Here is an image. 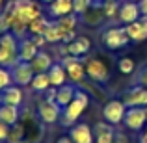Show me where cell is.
I'll return each instance as SVG.
<instances>
[{
    "label": "cell",
    "mask_w": 147,
    "mask_h": 143,
    "mask_svg": "<svg viewBox=\"0 0 147 143\" xmlns=\"http://www.w3.org/2000/svg\"><path fill=\"white\" fill-rule=\"evenodd\" d=\"M2 11L7 13V17L11 19V34L19 41L30 36L28 34L30 22L45 15L41 2H36V0H9Z\"/></svg>",
    "instance_id": "1"
},
{
    "label": "cell",
    "mask_w": 147,
    "mask_h": 143,
    "mask_svg": "<svg viewBox=\"0 0 147 143\" xmlns=\"http://www.w3.org/2000/svg\"><path fill=\"white\" fill-rule=\"evenodd\" d=\"M88 106H90V93L78 87V91H76L75 99H73L71 102H69L67 106L61 110L60 125L65 126V128H71V126L80 119V115L84 113V110H86Z\"/></svg>",
    "instance_id": "2"
},
{
    "label": "cell",
    "mask_w": 147,
    "mask_h": 143,
    "mask_svg": "<svg viewBox=\"0 0 147 143\" xmlns=\"http://www.w3.org/2000/svg\"><path fill=\"white\" fill-rule=\"evenodd\" d=\"M21 61L19 58V39L11 32L0 36V67L13 69Z\"/></svg>",
    "instance_id": "3"
},
{
    "label": "cell",
    "mask_w": 147,
    "mask_h": 143,
    "mask_svg": "<svg viewBox=\"0 0 147 143\" xmlns=\"http://www.w3.org/2000/svg\"><path fill=\"white\" fill-rule=\"evenodd\" d=\"M100 43L108 50H119V48H125L127 45L130 43V37H129V34H127L125 26L108 24V26H104V30L100 32Z\"/></svg>",
    "instance_id": "4"
},
{
    "label": "cell",
    "mask_w": 147,
    "mask_h": 143,
    "mask_svg": "<svg viewBox=\"0 0 147 143\" xmlns=\"http://www.w3.org/2000/svg\"><path fill=\"white\" fill-rule=\"evenodd\" d=\"M84 67L86 75L95 84H106L110 80V65L97 54H88L84 56Z\"/></svg>",
    "instance_id": "5"
},
{
    "label": "cell",
    "mask_w": 147,
    "mask_h": 143,
    "mask_svg": "<svg viewBox=\"0 0 147 143\" xmlns=\"http://www.w3.org/2000/svg\"><path fill=\"white\" fill-rule=\"evenodd\" d=\"M60 63L65 67V73H67V78L71 80L76 86H82L86 82V67H84V58H76V56H65L60 58Z\"/></svg>",
    "instance_id": "6"
},
{
    "label": "cell",
    "mask_w": 147,
    "mask_h": 143,
    "mask_svg": "<svg viewBox=\"0 0 147 143\" xmlns=\"http://www.w3.org/2000/svg\"><path fill=\"white\" fill-rule=\"evenodd\" d=\"M36 111H37L39 123H43V125H56L61 117V108L54 100H49V99H41Z\"/></svg>",
    "instance_id": "7"
},
{
    "label": "cell",
    "mask_w": 147,
    "mask_h": 143,
    "mask_svg": "<svg viewBox=\"0 0 147 143\" xmlns=\"http://www.w3.org/2000/svg\"><path fill=\"white\" fill-rule=\"evenodd\" d=\"M100 111H102V117H104L106 123H110V125H119V123H123V119H125L127 106L121 99H110V100L104 102V106H102Z\"/></svg>",
    "instance_id": "8"
},
{
    "label": "cell",
    "mask_w": 147,
    "mask_h": 143,
    "mask_svg": "<svg viewBox=\"0 0 147 143\" xmlns=\"http://www.w3.org/2000/svg\"><path fill=\"white\" fill-rule=\"evenodd\" d=\"M123 125L129 130H132V132H142L147 126V108H142V106L127 108Z\"/></svg>",
    "instance_id": "9"
},
{
    "label": "cell",
    "mask_w": 147,
    "mask_h": 143,
    "mask_svg": "<svg viewBox=\"0 0 147 143\" xmlns=\"http://www.w3.org/2000/svg\"><path fill=\"white\" fill-rule=\"evenodd\" d=\"M121 100L125 102L127 108H134V106L147 108V87L130 86L129 89H125L121 93Z\"/></svg>",
    "instance_id": "10"
},
{
    "label": "cell",
    "mask_w": 147,
    "mask_h": 143,
    "mask_svg": "<svg viewBox=\"0 0 147 143\" xmlns=\"http://www.w3.org/2000/svg\"><path fill=\"white\" fill-rule=\"evenodd\" d=\"M78 21L82 22L88 28H97V26L104 24L106 22V15H104V9L100 6V2H95L91 7H88L82 15H78Z\"/></svg>",
    "instance_id": "11"
},
{
    "label": "cell",
    "mask_w": 147,
    "mask_h": 143,
    "mask_svg": "<svg viewBox=\"0 0 147 143\" xmlns=\"http://www.w3.org/2000/svg\"><path fill=\"white\" fill-rule=\"evenodd\" d=\"M11 71V78H13V84H17V86H30V82L34 80V76H36V73H34L32 65L28 63V61H19L17 65H15L13 69H9Z\"/></svg>",
    "instance_id": "12"
},
{
    "label": "cell",
    "mask_w": 147,
    "mask_h": 143,
    "mask_svg": "<svg viewBox=\"0 0 147 143\" xmlns=\"http://www.w3.org/2000/svg\"><path fill=\"white\" fill-rule=\"evenodd\" d=\"M69 136L73 143H95V134L88 123H75L69 128Z\"/></svg>",
    "instance_id": "13"
},
{
    "label": "cell",
    "mask_w": 147,
    "mask_h": 143,
    "mask_svg": "<svg viewBox=\"0 0 147 143\" xmlns=\"http://www.w3.org/2000/svg\"><path fill=\"white\" fill-rule=\"evenodd\" d=\"M140 17H142V11H140L138 2H130V0L121 2V6H119V15H117L121 24H130V22L138 21Z\"/></svg>",
    "instance_id": "14"
},
{
    "label": "cell",
    "mask_w": 147,
    "mask_h": 143,
    "mask_svg": "<svg viewBox=\"0 0 147 143\" xmlns=\"http://www.w3.org/2000/svg\"><path fill=\"white\" fill-rule=\"evenodd\" d=\"M125 30H127V34H129L130 41H134V43L145 41L147 39V17L142 15L138 21L130 22V24H125Z\"/></svg>",
    "instance_id": "15"
},
{
    "label": "cell",
    "mask_w": 147,
    "mask_h": 143,
    "mask_svg": "<svg viewBox=\"0 0 147 143\" xmlns=\"http://www.w3.org/2000/svg\"><path fill=\"white\" fill-rule=\"evenodd\" d=\"M67 47V54L69 56H76V58H84L90 54L91 50V41L86 36H76L71 43L65 45Z\"/></svg>",
    "instance_id": "16"
},
{
    "label": "cell",
    "mask_w": 147,
    "mask_h": 143,
    "mask_svg": "<svg viewBox=\"0 0 147 143\" xmlns=\"http://www.w3.org/2000/svg\"><path fill=\"white\" fill-rule=\"evenodd\" d=\"M24 102V91H22L21 86L17 84H11L9 87L2 91V104H11V106H22Z\"/></svg>",
    "instance_id": "17"
},
{
    "label": "cell",
    "mask_w": 147,
    "mask_h": 143,
    "mask_svg": "<svg viewBox=\"0 0 147 143\" xmlns=\"http://www.w3.org/2000/svg\"><path fill=\"white\" fill-rule=\"evenodd\" d=\"M76 91H78V86H76V84H63V86H60V87H58V91H56V99H54V102H56L58 106H60L61 110H63V108L67 106V104L71 102L73 99H75Z\"/></svg>",
    "instance_id": "18"
},
{
    "label": "cell",
    "mask_w": 147,
    "mask_h": 143,
    "mask_svg": "<svg viewBox=\"0 0 147 143\" xmlns=\"http://www.w3.org/2000/svg\"><path fill=\"white\" fill-rule=\"evenodd\" d=\"M73 13V0H54L47 6V15L52 19H60Z\"/></svg>",
    "instance_id": "19"
},
{
    "label": "cell",
    "mask_w": 147,
    "mask_h": 143,
    "mask_svg": "<svg viewBox=\"0 0 147 143\" xmlns=\"http://www.w3.org/2000/svg\"><path fill=\"white\" fill-rule=\"evenodd\" d=\"M93 134H95V143H115V132H114V125L110 123H95L93 126Z\"/></svg>",
    "instance_id": "20"
},
{
    "label": "cell",
    "mask_w": 147,
    "mask_h": 143,
    "mask_svg": "<svg viewBox=\"0 0 147 143\" xmlns=\"http://www.w3.org/2000/svg\"><path fill=\"white\" fill-rule=\"evenodd\" d=\"M39 50L41 48L37 47L32 39H30V36L19 41V58H21V61H28V63H30V61L37 56V52H39Z\"/></svg>",
    "instance_id": "21"
},
{
    "label": "cell",
    "mask_w": 147,
    "mask_h": 143,
    "mask_svg": "<svg viewBox=\"0 0 147 143\" xmlns=\"http://www.w3.org/2000/svg\"><path fill=\"white\" fill-rule=\"evenodd\" d=\"M0 121L13 126L21 121V108L11 104H0Z\"/></svg>",
    "instance_id": "22"
},
{
    "label": "cell",
    "mask_w": 147,
    "mask_h": 143,
    "mask_svg": "<svg viewBox=\"0 0 147 143\" xmlns=\"http://www.w3.org/2000/svg\"><path fill=\"white\" fill-rule=\"evenodd\" d=\"M30 65H32L34 73H49V69L54 65V61H52V56H50L49 52L39 50V52H37V56L30 61Z\"/></svg>",
    "instance_id": "23"
},
{
    "label": "cell",
    "mask_w": 147,
    "mask_h": 143,
    "mask_svg": "<svg viewBox=\"0 0 147 143\" xmlns=\"http://www.w3.org/2000/svg\"><path fill=\"white\" fill-rule=\"evenodd\" d=\"M49 78H50V84H52L54 87H60V86H63V84H67V73H65V67L58 61V63H54L52 67L49 69Z\"/></svg>",
    "instance_id": "24"
},
{
    "label": "cell",
    "mask_w": 147,
    "mask_h": 143,
    "mask_svg": "<svg viewBox=\"0 0 147 143\" xmlns=\"http://www.w3.org/2000/svg\"><path fill=\"white\" fill-rule=\"evenodd\" d=\"M56 22H58V26L61 28V32H63V37H65L67 34L76 32V26H78V15H76V13L65 15V17L56 19ZM61 41H63V39H61Z\"/></svg>",
    "instance_id": "25"
},
{
    "label": "cell",
    "mask_w": 147,
    "mask_h": 143,
    "mask_svg": "<svg viewBox=\"0 0 147 143\" xmlns=\"http://www.w3.org/2000/svg\"><path fill=\"white\" fill-rule=\"evenodd\" d=\"M50 86H52V84H50V78H49L47 73H36L34 80L30 82V87H32L34 91H37V93H45Z\"/></svg>",
    "instance_id": "26"
},
{
    "label": "cell",
    "mask_w": 147,
    "mask_h": 143,
    "mask_svg": "<svg viewBox=\"0 0 147 143\" xmlns=\"http://www.w3.org/2000/svg\"><path fill=\"white\" fill-rule=\"evenodd\" d=\"M49 24H50V21L45 15H41V17H37L36 21H32L28 24V34L30 36H43L45 30L49 28Z\"/></svg>",
    "instance_id": "27"
},
{
    "label": "cell",
    "mask_w": 147,
    "mask_h": 143,
    "mask_svg": "<svg viewBox=\"0 0 147 143\" xmlns=\"http://www.w3.org/2000/svg\"><path fill=\"white\" fill-rule=\"evenodd\" d=\"M45 39H47V43H61V39H63V32H61V28L58 26L56 21H50L49 28L45 30Z\"/></svg>",
    "instance_id": "28"
},
{
    "label": "cell",
    "mask_w": 147,
    "mask_h": 143,
    "mask_svg": "<svg viewBox=\"0 0 147 143\" xmlns=\"http://www.w3.org/2000/svg\"><path fill=\"white\" fill-rule=\"evenodd\" d=\"M100 6H102L104 15H106L108 21H114V19H117V15H119V6H121V2H119V0H102V2H100Z\"/></svg>",
    "instance_id": "29"
},
{
    "label": "cell",
    "mask_w": 147,
    "mask_h": 143,
    "mask_svg": "<svg viewBox=\"0 0 147 143\" xmlns=\"http://www.w3.org/2000/svg\"><path fill=\"white\" fill-rule=\"evenodd\" d=\"M117 71L121 73V75H132L134 71H136V63H134V60L132 58H129V56H123V58H119L117 60Z\"/></svg>",
    "instance_id": "30"
},
{
    "label": "cell",
    "mask_w": 147,
    "mask_h": 143,
    "mask_svg": "<svg viewBox=\"0 0 147 143\" xmlns=\"http://www.w3.org/2000/svg\"><path fill=\"white\" fill-rule=\"evenodd\" d=\"M24 132H26V128H24V125H21V121L17 123V125H13L9 128V136H7V143H21L22 140H24Z\"/></svg>",
    "instance_id": "31"
},
{
    "label": "cell",
    "mask_w": 147,
    "mask_h": 143,
    "mask_svg": "<svg viewBox=\"0 0 147 143\" xmlns=\"http://www.w3.org/2000/svg\"><path fill=\"white\" fill-rule=\"evenodd\" d=\"M132 86H144V87H147V61L134 71Z\"/></svg>",
    "instance_id": "32"
},
{
    "label": "cell",
    "mask_w": 147,
    "mask_h": 143,
    "mask_svg": "<svg viewBox=\"0 0 147 143\" xmlns=\"http://www.w3.org/2000/svg\"><path fill=\"white\" fill-rule=\"evenodd\" d=\"M95 4V0H73V13L82 15L88 7H91Z\"/></svg>",
    "instance_id": "33"
},
{
    "label": "cell",
    "mask_w": 147,
    "mask_h": 143,
    "mask_svg": "<svg viewBox=\"0 0 147 143\" xmlns=\"http://www.w3.org/2000/svg\"><path fill=\"white\" fill-rule=\"evenodd\" d=\"M13 84V78H11V71L9 69L0 67V91H4L6 87H9Z\"/></svg>",
    "instance_id": "34"
},
{
    "label": "cell",
    "mask_w": 147,
    "mask_h": 143,
    "mask_svg": "<svg viewBox=\"0 0 147 143\" xmlns=\"http://www.w3.org/2000/svg\"><path fill=\"white\" fill-rule=\"evenodd\" d=\"M7 32H11V19L7 17V13L0 11V36Z\"/></svg>",
    "instance_id": "35"
},
{
    "label": "cell",
    "mask_w": 147,
    "mask_h": 143,
    "mask_svg": "<svg viewBox=\"0 0 147 143\" xmlns=\"http://www.w3.org/2000/svg\"><path fill=\"white\" fill-rule=\"evenodd\" d=\"M9 128H11L9 125H6V123L0 121V141H6L7 140V136H9Z\"/></svg>",
    "instance_id": "36"
},
{
    "label": "cell",
    "mask_w": 147,
    "mask_h": 143,
    "mask_svg": "<svg viewBox=\"0 0 147 143\" xmlns=\"http://www.w3.org/2000/svg\"><path fill=\"white\" fill-rule=\"evenodd\" d=\"M30 39H32V41H34V43H36L39 48H43V47H45V43H47L45 36H30Z\"/></svg>",
    "instance_id": "37"
},
{
    "label": "cell",
    "mask_w": 147,
    "mask_h": 143,
    "mask_svg": "<svg viewBox=\"0 0 147 143\" xmlns=\"http://www.w3.org/2000/svg\"><path fill=\"white\" fill-rule=\"evenodd\" d=\"M56 91H58V87L50 86L49 89L45 91V99H49V100H54V99H56Z\"/></svg>",
    "instance_id": "38"
},
{
    "label": "cell",
    "mask_w": 147,
    "mask_h": 143,
    "mask_svg": "<svg viewBox=\"0 0 147 143\" xmlns=\"http://www.w3.org/2000/svg\"><path fill=\"white\" fill-rule=\"evenodd\" d=\"M138 6H140L142 15H144V17H147V0H140V2H138Z\"/></svg>",
    "instance_id": "39"
},
{
    "label": "cell",
    "mask_w": 147,
    "mask_h": 143,
    "mask_svg": "<svg viewBox=\"0 0 147 143\" xmlns=\"http://www.w3.org/2000/svg\"><path fill=\"white\" fill-rule=\"evenodd\" d=\"M138 143H147V126H145L144 130H142L140 138H138Z\"/></svg>",
    "instance_id": "40"
},
{
    "label": "cell",
    "mask_w": 147,
    "mask_h": 143,
    "mask_svg": "<svg viewBox=\"0 0 147 143\" xmlns=\"http://www.w3.org/2000/svg\"><path fill=\"white\" fill-rule=\"evenodd\" d=\"M56 143H73V140H71V136H60L56 140Z\"/></svg>",
    "instance_id": "41"
},
{
    "label": "cell",
    "mask_w": 147,
    "mask_h": 143,
    "mask_svg": "<svg viewBox=\"0 0 147 143\" xmlns=\"http://www.w3.org/2000/svg\"><path fill=\"white\" fill-rule=\"evenodd\" d=\"M37 2H41V4H47V6H49V4H52L54 0H37Z\"/></svg>",
    "instance_id": "42"
},
{
    "label": "cell",
    "mask_w": 147,
    "mask_h": 143,
    "mask_svg": "<svg viewBox=\"0 0 147 143\" xmlns=\"http://www.w3.org/2000/svg\"><path fill=\"white\" fill-rule=\"evenodd\" d=\"M4 6H6V0H0V11L4 9Z\"/></svg>",
    "instance_id": "43"
},
{
    "label": "cell",
    "mask_w": 147,
    "mask_h": 143,
    "mask_svg": "<svg viewBox=\"0 0 147 143\" xmlns=\"http://www.w3.org/2000/svg\"><path fill=\"white\" fill-rule=\"evenodd\" d=\"M0 104H2V91H0Z\"/></svg>",
    "instance_id": "44"
},
{
    "label": "cell",
    "mask_w": 147,
    "mask_h": 143,
    "mask_svg": "<svg viewBox=\"0 0 147 143\" xmlns=\"http://www.w3.org/2000/svg\"><path fill=\"white\" fill-rule=\"evenodd\" d=\"M130 2H140V0H130Z\"/></svg>",
    "instance_id": "45"
},
{
    "label": "cell",
    "mask_w": 147,
    "mask_h": 143,
    "mask_svg": "<svg viewBox=\"0 0 147 143\" xmlns=\"http://www.w3.org/2000/svg\"><path fill=\"white\" fill-rule=\"evenodd\" d=\"M95 2H102V0H95Z\"/></svg>",
    "instance_id": "46"
},
{
    "label": "cell",
    "mask_w": 147,
    "mask_h": 143,
    "mask_svg": "<svg viewBox=\"0 0 147 143\" xmlns=\"http://www.w3.org/2000/svg\"><path fill=\"white\" fill-rule=\"evenodd\" d=\"M0 143H7V141H0Z\"/></svg>",
    "instance_id": "47"
}]
</instances>
